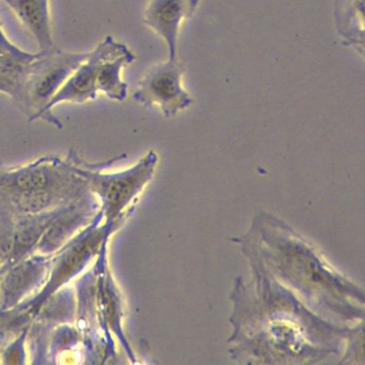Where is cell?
<instances>
[{"label":"cell","instance_id":"9a60e30c","mask_svg":"<svg viewBox=\"0 0 365 365\" xmlns=\"http://www.w3.org/2000/svg\"><path fill=\"white\" fill-rule=\"evenodd\" d=\"M364 0H333L335 31L343 46L364 56Z\"/></svg>","mask_w":365,"mask_h":365},{"label":"cell","instance_id":"ac0fdd59","mask_svg":"<svg viewBox=\"0 0 365 365\" xmlns=\"http://www.w3.org/2000/svg\"><path fill=\"white\" fill-rule=\"evenodd\" d=\"M31 326L23 329L19 334L14 336V341L8 346L4 347L1 354H0V362L5 364H24L26 363V346L27 339H29Z\"/></svg>","mask_w":365,"mask_h":365},{"label":"cell","instance_id":"e0dca14e","mask_svg":"<svg viewBox=\"0 0 365 365\" xmlns=\"http://www.w3.org/2000/svg\"><path fill=\"white\" fill-rule=\"evenodd\" d=\"M364 363V322L354 326V330L346 339L343 359L339 363Z\"/></svg>","mask_w":365,"mask_h":365},{"label":"cell","instance_id":"2e32d148","mask_svg":"<svg viewBox=\"0 0 365 365\" xmlns=\"http://www.w3.org/2000/svg\"><path fill=\"white\" fill-rule=\"evenodd\" d=\"M14 230L16 217L0 215V269L4 271L9 268L14 247Z\"/></svg>","mask_w":365,"mask_h":365},{"label":"cell","instance_id":"8992f818","mask_svg":"<svg viewBox=\"0 0 365 365\" xmlns=\"http://www.w3.org/2000/svg\"><path fill=\"white\" fill-rule=\"evenodd\" d=\"M102 222L103 215L99 211L91 225L52 255L46 283L33 297L14 309L24 312L34 322L46 301L80 275L99 255L104 242L117 232Z\"/></svg>","mask_w":365,"mask_h":365},{"label":"cell","instance_id":"5bb4252c","mask_svg":"<svg viewBox=\"0 0 365 365\" xmlns=\"http://www.w3.org/2000/svg\"><path fill=\"white\" fill-rule=\"evenodd\" d=\"M39 44L40 51L55 48L51 24L50 0H0Z\"/></svg>","mask_w":365,"mask_h":365},{"label":"cell","instance_id":"277c9868","mask_svg":"<svg viewBox=\"0 0 365 365\" xmlns=\"http://www.w3.org/2000/svg\"><path fill=\"white\" fill-rule=\"evenodd\" d=\"M67 158L71 162L74 172L86 181L91 193L99 200L100 212L103 215L102 223L116 230L135 210L138 198L153 180L159 162L155 151L150 150L128 170L103 173L104 168H110L125 155L93 164L84 161L74 150H70Z\"/></svg>","mask_w":365,"mask_h":365},{"label":"cell","instance_id":"8fae6325","mask_svg":"<svg viewBox=\"0 0 365 365\" xmlns=\"http://www.w3.org/2000/svg\"><path fill=\"white\" fill-rule=\"evenodd\" d=\"M52 256H29L4 273L0 282V309H14L33 297L46 283Z\"/></svg>","mask_w":365,"mask_h":365},{"label":"cell","instance_id":"7c38bea8","mask_svg":"<svg viewBox=\"0 0 365 365\" xmlns=\"http://www.w3.org/2000/svg\"><path fill=\"white\" fill-rule=\"evenodd\" d=\"M200 0H149L143 22L168 46V59H177L181 25L191 20Z\"/></svg>","mask_w":365,"mask_h":365},{"label":"cell","instance_id":"30bf717a","mask_svg":"<svg viewBox=\"0 0 365 365\" xmlns=\"http://www.w3.org/2000/svg\"><path fill=\"white\" fill-rule=\"evenodd\" d=\"M99 211V200L93 193H89L78 202L66 206L48 226L34 254L54 255L76 235L91 225Z\"/></svg>","mask_w":365,"mask_h":365},{"label":"cell","instance_id":"4fadbf2b","mask_svg":"<svg viewBox=\"0 0 365 365\" xmlns=\"http://www.w3.org/2000/svg\"><path fill=\"white\" fill-rule=\"evenodd\" d=\"M134 61L135 55L125 43L113 40L98 70V93H102L112 101H125L128 97V84L123 80V71Z\"/></svg>","mask_w":365,"mask_h":365},{"label":"cell","instance_id":"6da1fadb","mask_svg":"<svg viewBox=\"0 0 365 365\" xmlns=\"http://www.w3.org/2000/svg\"><path fill=\"white\" fill-rule=\"evenodd\" d=\"M251 279H235L228 337L230 359L240 364H318L339 356L354 326L318 315L268 272L249 251Z\"/></svg>","mask_w":365,"mask_h":365},{"label":"cell","instance_id":"ffe728a7","mask_svg":"<svg viewBox=\"0 0 365 365\" xmlns=\"http://www.w3.org/2000/svg\"><path fill=\"white\" fill-rule=\"evenodd\" d=\"M4 273H5V271L1 270V269H0V282H1V279H3Z\"/></svg>","mask_w":365,"mask_h":365},{"label":"cell","instance_id":"5b68a950","mask_svg":"<svg viewBox=\"0 0 365 365\" xmlns=\"http://www.w3.org/2000/svg\"><path fill=\"white\" fill-rule=\"evenodd\" d=\"M108 241L104 242L97 262L89 272L78 281V322L82 326L96 324L104 333L108 347L115 354L113 334L120 341L132 362L135 354L123 329L125 304L123 296L108 264Z\"/></svg>","mask_w":365,"mask_h":365},{"label":"cell","instance_id":"3957f363","mask_svg":"<svg viewBox=\"0 0 365 365\" xmlns=\"http://www.w3.org/2000/svg\"><path fill=\"white\" fill-rule=\"evenodd\" d=\"M89 193L68 158L48 155L12 168L0 162V215H38L73 204Z\"/></svg>","mask_w":365,"mask_h":365},{"label":"cell","instance_id":"d6986e66","mask_svg":"<svg viewBox=\"0 0 365 365\" xmlns=\"http://www.w3.org/2000/svg\"><path fill=\"white\" fill-rule=\"evenodd\" d=\"M38 53H29L23 51L22 48L14 46L6 34L4 33L3 27L0 25V56H16L23 58H34L37 56Z\"/></svg>","mask_w":365,"mask_h":365},{"label":"cell","instance_id":"9c48e42d","mask_svg":"<svg viewBox=\"0 0 365 365\" xmlns=\"http://www.w3.org/2000/svg\"><path fill=\"white\" fill-rule=\"evenodd\" d=\"M113 40L114 38L108 36L91 52H88L86 59L76 68L58 93L48 102L38 119L61 129L63 125L53 114V110L57 106L61 103H87L97 99L99 95L97 91L98 70L108 54Z\"/></svg>","mask_w":365,"mask_h":365},{"label":"cell","instance_id":"ba28073f","mask_svg":"<svg viewBox=\"0 0 365 365\" xmlns=\"http://www.w3.org/2000/svg\"><path fill=\"white\" fill-rule=\"evenodd\" d=\"M185 69L178 59H168L153 66L138 82L133 99L145 108L161 110L166 119H173L193 103L183 87Z\"/></svg>","mask_w":365,"mask_h":365},{"label":"cell","instance_id":"7a4b0ae2","mask_svg":"<svg viewBox=\"0 0 365 365\" xmlns=\"http://www.w3.org/2000/svg\"><path fill=\"white\" fill-rule=\"evenodd\" d=\"M253 253L309 309L336 324L364 322V292L333 268L319 250L274 215L259 211L249 232L230 239Z\"/></svg>","mask_w":365,"mask_h":365},{"label":"cell","instance_id":"52a82bcc","mask_svg":"<svg viewBox=\"0 0 365 365\" xmlns=\"http://www.w3.org/2000/svg\"><path fill=\"white\" fill-rule=\"evenodd\" d=\"M88 52H63L55 46L52 50L40 51L31 61L25 84V110L31 113L29 120L39 118L42 110L58 93L76 68L86 59Z\"/></svg>","mask_w":365,"mask_h":365}]
</instances>
